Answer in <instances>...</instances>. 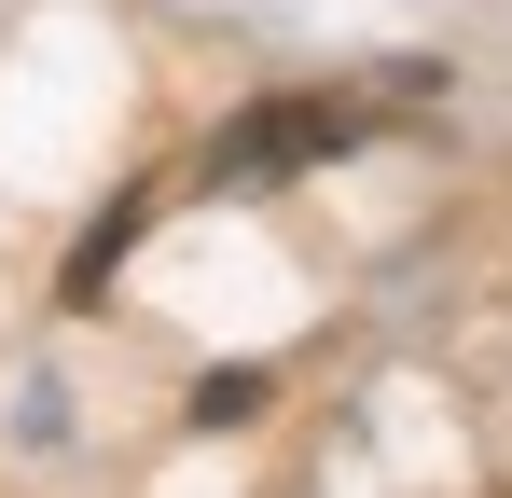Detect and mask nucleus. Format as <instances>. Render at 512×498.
I'll return each mask as SVG.
<instances>
[{
  "label": "nucleus",
  "instance_id": "1",
  "mask_svg": "<svg viewBox=\"0 0 512 498\" xmlns=\"http://www.w3.org/2000/svg\"><path fill=\"white\" fill-rule=\"evenodd\" d=\"M360 139V97H250L222 139H208V194H250V180H291V166H333Z\"/></svg>",
  "mask_w": 512,
  "mask_h": 498
}]
</instances>
